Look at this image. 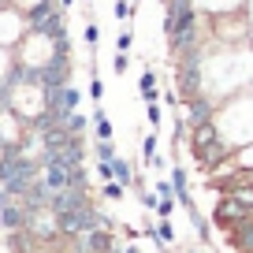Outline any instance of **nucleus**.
I'll return each instance as SVG.
<instances>
[{"label": "nucleus", "mask_w": 253, "mask_h": 253, "mask_svg": "<svg viewBox=\"0 0 253 253\" xmlns=\"http://www.w3.org/2000/svg\"><path fill=\"white\" fill-rule=\"evenodd\" d=\"M26 26H30V34H41V38H63V8L45 0L34 11H26Z\"/></svg>", "instance_id": "obj_1"}, {"label": "nucleus", "mask_w": 253, "mask_h": 253, "mask_svg": "<svg viewBox=\"0 0 253 253\" xmlns=\"http://www.w3.org/2000/svg\"><path fill=\"white\" fill-rule=\"evenodd\" d=\"M246 220H253V212L242 205V201H235L231 194H220V198H216V209H212V223L216 227L231 231V227H238V223H246Z\"/></svg>", "instance_id": "obj_2"}, {"label": "nucleus", "mask_w": 253, "mask_h": 253, "mask_svg": "<svg viewBox=\"0 0 253 253\" xmlns=\"http://www.w3.org/2000/svg\"><path fill=\"white\" fill-rule=\"evenodd\" d=\"M220 123L216 119H209V123H198V126H190V149H194V157H209V153L220 145Z\"/></svg>", "instance_id": "obj_3"}, {"label": "nucleus", "mask_w": 253, "mask_h": 253, "mask_svg": "<svg viewBox=\"0 0 253 253\" xmlns=\"http://www.w3.org/2000/svg\"><path fill=\"white\" fill-rule=\"evenodd\" d=\"M216 116V104L209 101V97H186L182 101V119H186L190 126H198V123H209V119Z\"/></svg>", "instance_id": "obj_4"}, {"label": "nucleus", "mask_w": 253, "mask_h": 253, "mask_svg": "<svg viewBox=\"0 0 253 253\" xmlns=\"http://www.w3.org/2000/svg\"><path fill=\"white\" fill-rule=\"evenodd\" d=\"M89 123H93V134H97V142H112V123H108V116H104L101 108L93 112V119H89Z\"/></svg>", "instance_id": "obj_5"}, {"label": "nucleus", "mask_w": 253, "mask_h": 253, "mask_svg": "<svg viewBox=\"0 0 253 253\" xmlns=\"http://www.w3.org/2000/svg\"><path fill=\"white\" fill-rule=\"evenodd\" d=\"M112 168H116V182H123L126 190L134 186V171H130V164H126L123 157H116V160H112Z\"/></svg>", "instance_id": "obj_6"}, {"label": "nucleus", "mask_w": 253, "mask_h": 253, "mask_svg": "<svg viewBox=\"0 0 253 253\" xmlns=\"http://www.w3.org/2000/svg\"><path fill=\"white\" fill-rule=\"evenodd\" d=\"M86 123H89V119L82 116V112H75V116H67V119H63L67 134H75V138H82V134H86Z\"/></svg>", "instance_id": "obj_7"}, {"label": "nucleus", "mask_w": 253, "mask_h": 253, "mask_svg": "<svg viewBox=\"0 0 253 253\" xmlns=\"http://www.w3.org/2000/svg\"><path fill=\"white\" fill-rule=\"evenodd\" d=\"M101 194H104L108 201H123L126 186H123V182H104V186H101Z\"/></svg>", "instance_id": "obj_8"}, {"label": "nucleus", "mask_w": 253, "mask_h": 253, "mask_svg": "<svg viewBox=\"0 0 253 253\" xmlns=\"http://www.w3.org/2000/svg\"><path fill=\"white\" fill-rule=\"evenodd\" d=\"M142 153H145V164H153V160H157V134H145V138H142Z\"/></svg>", "instance_id": "obj_9"}, {"label": "nucleus", "mask_w": 253, "mask_h": 253, "mask_svg": "<svg viewBox=\"0 0 253 253\" xmlns=\"http://www.w3.org/2000/svg\"><path fill=\"white\" fill-rule=\"evenodd\" d=\"M119 153H116V145L112 142H97V160H104V164H112Z\"/></svg>", "instance_id": "obj_10"}, {"label": "nucleus", "mask_w": 253, "mask_h": 253, "mask_svg": "<svg viewBox=\"0 0 253 253\" xmlns=\"http://www.w3.org/2000/svg\"><path fill=\"white\" fill-rule=\"evenodd\" d=\"M175 205H179V201H175V198H160V205H157V216H160V220H168Z\"/></svg>", "instance_id": "obj_11"}, {"label": "nucleus", "mask_w": 253, "mask_h": 253, "mask_svg": "<svg viewBox=\"0 0 253 253\" xmlns=\"http://www.w3.org/2000/svg\"><path fill=\"white\" fill-rule=\"evenodd\" d=\"M89 97H93L97 104H101V97H104V86H101V79L93 75V82H89Z\"/></svg>", "instance_id": "obj_12"}, {"label": "nucleus", "mask_w": 253, "mask_h": 253, "mask_svg": "<svg viewBox=\"0 0 253 253\" xmlns=\"http://www.w3.org/2000/svg\"><path fill=\"white\" fill-rule=\"evenodd\" d=\"M145 116H149L153 126H160V104H145Z\"/></svg>", "instance_id": "obj_13"}, {"label": "nucleus", "mask_w": 253, "mask_h": 253, "mask_svg": "<svg viewBox=\"0 0 253 253\" xmlns=\"http://www.w3.org/2000/svg\"><path fill=\"white\" fill-rule=\"evenodd\" d=\"M97 38H101V30H97L93 23H86V45H89V48L97 45Z\"/></svg>", "instance_id": "obj_14"}, {"label": "nucleus", "mask_w": 253, "mask_h": 253, "mask_svg": "<svg viewBox=\"0 0 253 253\" xmlns=\"http://www.w3.org/2000/svg\"><path fill=\"white\" fill-rule=\"evenodd\" d=\"M116 48H119V52H126V48H130V34H119V38H116Z\"/></svg>", "instance_id": "obj_15"}, {"label": "nucleus", "mask_w": 253, "mask_h": 253, "mask_svg": "<svg viewBox=\"0 0 253 253\" xmlns=\"http://www.w3.org/2000/svg\"><path fill=\"white\" fill-rule=\"evenodd\" d=\"M130 15V8H126V0H116V19H126Z\"/></svg>", "instance_id": "obj_16"}, {"label": "nucleus", "mask_w": 253, "mask_h": 253, "mask_svg": "<svg viewBox=\"0 0 253 253\" xmlns=\"http://www.w3.org/2000/svg\"><path fill=\"white\" fill-rule=\"evenodd\" d=\"M116 75H126V52L116 56Z\"/></svg>", "instance_id": "obj_17"}, {"label": "nucleus", "mask_w": 253, "mask_h": 253, "mask_svg": "<svg viewBox=\"0 0 253 253\" xmlns=\"http://www.w3.org/2000/svg\"><path fill=\"white\" fill-rule=\"evenodd\" d=\"M119 253H142V250H138V246L130 242V246H123V250H119Z\"/></svg>", "instance_id": "obj_18"}, {"label": "nucleus", "mask_w": 253, "mask_h": 253, "mask_svg": "<svg viewBox=\"0 0 253 253\" xmlns=\"http://www.w3.org/2000/svg\"><path fill=\"white\" fill-rule=\"evenodd\" d=\"M71 4H75V0H60V8H71Z\"/></svg>", "instance_id": "obj_19"}]
</instances>
